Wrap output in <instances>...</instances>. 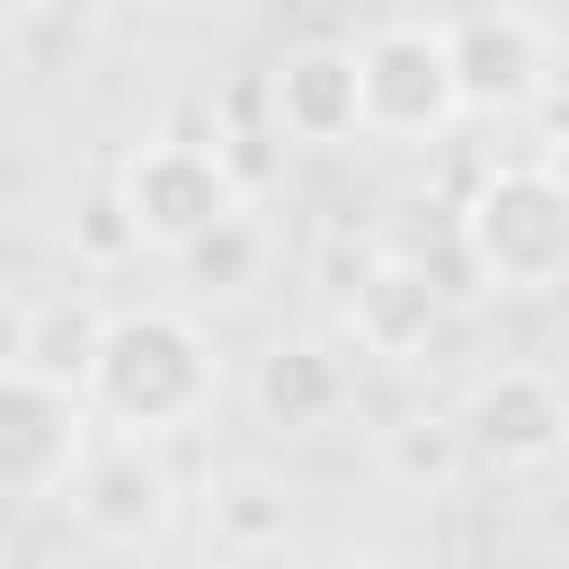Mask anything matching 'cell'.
<instances>
[{
	"label": "cell",
	"mask_w": 569,
	"mask_h": 569,
	"mask_svg": "<svg viewBox=\"0 0 569 569\" xmlns=\"http://www.w3.org/2000/svg\"><path fill=\"white\" fill-rule=\"evenodd\" d=\"M62 507L89 542L107 551H151L178 525V480L151 453V436H89V453L62 480Z\"/></svg>",
	"instance_id": "5b68a950"
},
{
	"label": "cell",
	"mask_w": 569,
	"mask_h": 569,
	"mask_svg": "<svg viewBox=\"0 0 569 569\" xmlns=\"http://www.w3.org/2000/svg\"><path fill=\"white\" fill-rule=\"evenodd\" d=\"M267 116L284 142H311V151H338L365 133V107H356V44H293L276 71H267Z\"/></svg>",
	"instance_id": "30bf717a"
},
{
	"label": "cell",
	"mask_w": 569,
	"mask_h": 569,
	"mask_svg": "<svg viewBox=\"0 0 569 569\" xmlns=\"http://www.w3.org/2000/svg\"><path fill=\"white\" fill-rule=\"evenodd\" d=\"M80 400L116 436H178L213 400V347H204V329L187 311H160V302L107 311L98 356L80 373Z\"/></svg>",
	"instance_id": "6da1fadb"
},
{
	"label": "cell",
	"mask_w": 569,
	"mask_h": 569,
	"mask_svg": "<svg viewBox=\"0 0 569 569\" xmlns=\"http://www.w3.org/2000/svg\"><path fill=\"white\" fill-rule=\"evenodd\" d=\"M116 204L133 213V240L142 249H187V240H204L213 222L240 213V169H231L222 142L160 133V142H142L116 169Z\"/></svg>",
	"instance_id": "277c9868"
},
{
	"label": "cell",
	"mask_w": 569,
	"mask_h": 569,
	"mask_svg": "<svg viewBox=\"0 0 569 569\" xmlns=\"http://www.w3.org/2000/svg\"><path fill=\"white\" fill-rule=\"evenodd\" d=\"M89 436L98 427H89L80 382H53L36 365H0V498H62Z\"/></svg>",
	"instance_id": "8992f818"
},
{
	"label": "cell",
	"mask_w": 569,
	"mask_h": 569,
	"mask_svg": "<svg viewBox=\"0 0 569 569\" xmlns=\"http://www.w3.org/2000/svg\"><path fill=\"white\" fill-rule=\"evenodd\" d=\"M542 169H551V187H560V196H569V142H560V151H551V160H542Z\"/></svg>",
	"instance_id": "ac0fdd59"
},
{
	"label": "cell",
	"mask_w": 569,
	"mask_h": 569,
	"mask_svg": "<svg viewBox=\"0 0 569 569\" xmlns=\"http://www.w3.org/2000/svg\"><path fill=\"white\" fill-rule=\"evenodd\" d=\"M18 347H27V311L0 302V365H18Z\"/></svg>",
	"instance_id": "e0dca14e"
},
{
	"label": "cell",
	"mask_w": 569,
	"mask_h": 569,
	"mask_svg": "<svg viewBox=\"0 0 569 569\" xmlns=\"http://www.w3.org/2000/svg\"><path fill=\"white\" fill-rule=\"evenodd\" d=\"M373 453H382V471L400 480V489H453L462 480V427L453 418H436V409H409V418H391L382 436H373Z\"/></svg>",
	"instance_id": "4fadbf2b"
},
{
	"label": "cell",
	"mask_w": 569,
	"mask_h": 569,
	"mask_svg": "<svg viewBox=\"0 0 569 569\" xmlns=\"http://www.w3.org/2000/svg\"><path fill=\"white\" fill-rule=\"evenodd\" d=\"M178 258H187V276H196L204 293H249V276H258V222L231 213V222H213L204 240H187Z\"/></svg>",
	"instance_id": "9a60e30c"
},
{
	"label": "cell",
	"mask_w": 569,
	"mask_h": 569,
	"mask_svg": "<svg viewBox=\"0 0 569 569\" xmlns=\"http://www.w3.org/2000/svg\"><path fill=\"white\" fill-rule=\"evenodd\" d=\"M356 107L373 142H436L462 116L453 89V44L436 18H382L373 36H356Z\"/></svg>",
	"instance_id": "3957f363"
},
{
	"label": "cell",
	"mask_w": 569,
	"mask_h": 569,
	"mask_svg": "<svg viewBox=\"0 0 569 569\" xmlns=\"http://www.w3.org/2000/svg\"><path fill=\"white\" fill-rule=\"evenodd\" d=\"M338 569H382V560H338Z\"/></svg>",
	"instance_id": "ffe728a7"
},
{
	"label": "cell",
	"mask_w": 569,
	"mask_h": 569,
	"mask_svg": "<svg viewBox=\"0 0 569 569\" xmlns=\"http://www.w3.org/2000/svg\"><path fill=\"white\" fill-rule=\"evenodd\" d=\"M453 427H462L471 462H489V471H542L569 445V391L542 365H498V373L471 382V400L453 409Z\"/></svg>",
	"instance_id": "52a82bcc"
},
{
	"label": "cell",
	"mask_w": 569,
	"mask_h": 569,
	"mask_svg": "<svg viewBox=\"0 0 569 569\" xmlns=\"http://www.w3.org/2000/svg\"><path fill=\"white\" fill-rule=\"evenodd\" d=\"M338 311H347V338H356L365 356H382V365H418V356L436 347V329H445V284L427 276V258L373 249L365 276L338 293Z\"/></svg>",
	"instance_id": "9c48e42d"
},
{
	"label": "cell",
	"mask_w": 569,
	"mask_h": 569,
	"mask_svg": "<svg viewBox=\"0 0 569 569\" xmlns=\"http://www.w3.org/2000/svg\"><path fill=\"white\" fill-rule=\"evenodd\" d=\"M204 533H213V551H231V560H267V551H284L293 507H284V489H276L267 471H231V480H213V498H204Z\"/></svg>",
	"instance_id": "7c38bea8"
},
{
	"label": "cell",
	"mask_w": 569,
	"mask_h": 569,
	"mask_svg": "<svg viewBox=\"0 0 569 569\" xmlns=\"http://www.w3.org/2000/svg\"><path fill=\"white\" fill-rule=\"evenodd\" d=\"M462 258L489 293H551L569 284V196L542 160H507L462 196Z\"/></svg>",
	"instance_id": "7a4b0ae2"
},
{
	"label": "cell",
	"mask_w": 569,
	"mask_h": 569,
	"mask_svg": "<svg viewBox=\"0 0 569 569\" xmlns=\"http://www.w3.org/2000/svg\"><path fill=\"white\" fill-rule=\"evenodd\" d=\"M445 44H453L462 116H525L551 89V44L525 9H471V18L445 27Z\"/></svg>",
	"instance_id": "ba28073f"
},
{
	"label": "cell",
	"mask_w": 569,
	"mask_h": 569,
	"mask_svg": "<svg viewBox=\"0 0 569 569\" xmlns=\"http://www.w3.org/2000/svg\"><path fill=\"white\" fill-rule=\"evenodd\" d=\"M71 249H80L89 267H116V258H133V249H142V240H133V213L116 204V187H107V196H89V204L71 213Z\"/></svg>",
	"instance_id": "2e32d148"
},
{
	"label": "cell",
	"mask_w": 569,
	"mask_h": 569,
	"mask_svg": "<svg viewBox=\"0 0 569 569\" xmlns=\"http://www.w3.org/2000/svg\"><path fill=\"white\" fill-rule=\"evenodd\" d=\"M44 9H53V18H89L98 0H44Z\"/></svg>",
	"instance_id": "d6986e66"
},
{
	"label": "cell",
	"mask_w": 569,
	"mask_h": 569,
	"mask_svg": "<svg viewBox=\"0 0 569 569\" xmlns=\"http://www.w3.org/2000/svg\"><path fill=\"white\" fill-rule=\"evenodd\" d=\"M98 329H107V311H98V302H80V293L36 302V311H27V347H18V365L53 373V382H80V373H89V356H98Z\"/></svg>",
	"instance_id": "5bb4252c"
},
{
	"label": "cell",
	"mask_w": 569,
	"mask_h": 569,
	"mask_svg": "<svg viewBox=\"0 0 569 569\" xmlns=\"http://www.w3.org/2000/svg\"><path fill=\"white\" fill-rule=\"evenodd\" d=\"M347 400H356V373H347V356L320 347V338H276V347L249 365V409H258V427H276V436H320V427H338Z\"/></svg>",
	"instance_id": "8fae6325"
}]
</instances>
